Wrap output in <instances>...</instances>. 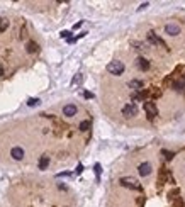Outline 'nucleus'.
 <instances>
[{
	"label": "nucleus",
	"mask_w": 185,
	"mask_h": 207,
	"mask_svg": "<svg viewBox=\"0 0 185 207\" xmlns=\"http://www.w3.org/2000/svg\"><path fill=\"white\" fill-rule=\"evenodd\" d=\"M70 34H71L70 31H61V38H63V39H70V38H71Z\"/></svg>",
	"instance_id": "obj_27"
},
{
	"label": "nucleus",
	"mask_w": 185,
	"mask_h": 207,
	"mask_svg": "<svg viewBox=\"0 0 185 207\" xmlns=\"http://www.w3.org/2000/svg\"><path fill=\"white\" fill-rule=\"evenodd\" d=\"M56 177H58V178H61V177H71V173H70V171H63V173H58Z\"/></svg>",
	"instance_id": "obj_29"
},
{
	"label": "nucleus",
	"mask_w": 185,
	"mask_h": 207,
	"mask_svg": "<svg viewBox=\"0 0 185 207\" xmlns=\"http://www.w3.org/2000/svg\"><path fill=\"white\" fill-rule=\"evenodd\" d=\"M38 167H39V170H46V168L49 167V158L44 155V156H41L39 158V163H38Z\"/></svg>",
	"instance_id": "obj_13"
},
{
	"label": "nucleus",
	"mask_w": 185,
	"mask_h": 207,
	"mask_svg": "<svg viewBox=\"0 0 185 207\" xmlns=\"http://www.w3.org/2000/svg\"><path fill=\"white\" fill-rule=\"evenodd\" d=\"M138 114V107H136V104H126L124 107H122V116H126V117H134Z\"/></svg>",
	"instance_id": "obj_5"
},
{
	"label": "nucleus",
	"mask_w": 185,
	"mask_h": 207,
	"mask_svg": "<svg viewBox=\"0 0 185 207\" xmlns=\"http://www.w3.org/2000/svg\"><path fill=\"white\" fill-rule=\"evenodd\" d=\"M94 171H95V177H97V180H98V178H100V173H102L100 163H95V165H94Z\"/></svg>",
	"instance_id": "obj_20"
},
{
	"label": "nucleus",
	"mask_w": 185,
	"mask_h": 207,
	"mask_svg": "<svg viewBox=\"0 0 185 207\" xmlns=\"http://www.w3.org/2000/svg\"><path fill=\"white\" fill-rule=\"evenodd\" d=\"M10 156L14 158V160H22L24 158V149L20 148V146H15V148H12V151H10Z\"/></svg>",
	"instance_id": "obj_10"
},
{
	"label": "nucleus",
	"mask_w": 185,
	"mask_h": 207,
	"mask_svg": "<svg viewBox=\"0 0 185 207\" xmlns=\"http://www.w3.org/2000/svg\"><path fill=\"white\" fill-rule=\"evenodd\" d=\"M161 155H163L166 160H172V158L175 156V153H173V151H168V149H161Z\"/></svg>",
	"instance_id": "obj_19"
},
{
	"label": "nucleus",
	"mask_w": 185,
	"mask_h": 207,
	"mask_svg": "<svg viewBox=\"0 0 185 207\" xmlns=\"http://www.w3.org/2000/svg\"><path fill=\"white\" fill-rule=\"evenodd\" d=\"M172 207H185V204H184V199H182V197H177V199H173V202H172Z\"/></svg>",
	"instance_id": "obj_17"
},
{
	"label": "nucleus",
	"mask_w": 185,
	"mask_h": 207,
	"mask_svg": "<svg viewBox=\"0 0 185 207\" xmlns=\"http://www.w3.org/2000/svg\"><path fill=\"white\" fill-rule=\"evenodd\" d=\"M149 95H151L153 99H158V97L161 95V90H149Z\"/></svg>",
	"instance_id": "obj_25"
},
{
	"label": "nucleus",
	"mask_w": 185,
	"mask_h": 207,
	"mask_svg": "<svg viewBox=\"0 0 185 207\" xmlns=\"http://www.w3.org/2000/svg\"><path fill=\"white\" fill-rule=\"evenodd\" d=\"M165 32L170 34V36H178V34H180V26H177V24H168V26H165Z\"/></svg>",
	"instance_id": "obj_8"
},
{
	"label": "nucleus",
	"mask_w": 185,
	"mask_h": 207,
	"mask_svg": "<svg viewBox=\"0 0 185 207\" xmlns=\"http://www.w3.org/2000/svg\"><path fill=\"white\" fill-rule=\"evenodd\" d=\"M133 46H136V49H148L145 43H138V41H133Z\"/></svg>",
	"instance_id": "obj_22"
},
{
	"label": "nucleus",
	"mask_w": 185,
	"mask_h": 207,
	"mask_svg": "<svg viewBox=\"0 0 185 207\" xmlns=\"http://www.w3.org/2000/svg\"><path fill=\"white\" fill-rule=\"evenodd\" d=\"M131 99L134 100V102H143V100H141V97H139V92H133Z\"/></svg>",
	"instance_id": "obj_26"
},
{
	"label": "nucleus",
	"mask_w": 185,
	"mask_h": 207,
	"mask_svg": "<svg viewBox=\"0 0 185 207\" xmlns=\"http://www.w3.org/2000/svg\"><path fill=\"white\" fill-rule=\"evenodd\" d=\"M107 71L110 73V75H116V77H119V75H122L124 73V63L122 61H110L107 65Z\"/></svg>",
	"instance_id": "obj_2"
},
{
	"label": "nucleus",
	"mask_w": 185,
	"mask_h": 207,
	"mask_svg": "<svg viewBox=\"0 0 185 207\" xmlns=\"http://www.w3.org/2000/svg\"><path fill=\"white\" fill-rule=\"evenodd\" d=\"M127 87L133 89L134 92H139V90H143V82H141V80H131V82L127 83Z\"/></svg>",
	"instance_id": "obj_11"
},
{
	"label": "nucleus",
	"mask_w": 185,
	"mask_h": 207,
	"mask_svg": "<svg viewBox=\"0 0 185 207\" xmlns=\"http://www.w3.org/2000/svg\"><path fill=\"white\" fill-rule=\"evenodd\" d=\"M82 82H83V75H82V73H77V75L73 77V80H71V85L75 87V85H80Z\"/></svg>",
	"instance_id": "obj_16"
},
{
	"label": "nucleus",
	"mask_w": 185,
	"mask_h": 207,
	"mask_svg": "<svg viewBox=\"0 0 185 207\" xmlns=\"http://www.w3.org/2000/svg\"><path fill=\"white\" fill-rule=\"evenodd\" d=\"M7 27H9V20H7V19H0V32H3Z\"/></svg>",
	"instance_id": "obj_21"
},
{
	"label": "nucleus",
	"mask_w": 185,
	"mask_h": 207,
	"mask_svg": "<svg viewBox=\"0 0 185 207\" xmlns=\"http://www.w3.org/2000/svg\"><path fill=\"white\" fill-rule=\"evenodd\" d=\"M168 175H170V171H168L166 167L163 165V167L160 168V175H158V185H160V187H161L166 180H168Z\"/></svg>",
	"instance_id": "obj_6"
},
{
	"label": "nucleus",
	"mask_w": 185,
	"mask_h": 207,
	"mask_svg": "<svg viewBox=\"0 0 185 207\" xmlns=\"http://www.w3.org/2000/svg\"><path fill=\"white\" fill-rule=\"evenodd\" d=\"M26 49H27V53H38V51H39V46H38V43L29 41V43L26 44Z\"/></svg>",
	"instance_id": "obj_15"
},
{
	"label": "nucleus",
	"mask_w": 185,
	"mask_h": 207,
	"mask_svg": "<svg viewBox=\"0 0 185 207\" xmlns=\"http://www.w3.org/2000/svg\"><path fill=\"white\" fill-rule=\"evenodd\" d=\"M39 102H41L39 99H29L27 100V105L29 107H36V105H39Z\"/></svg>",
	"instance_id": "obj_23"
},
{
	"label": "nucleus",
	"mask_w": 185,
	"mask_h": 207,
	"mask_svg": "<svg viewBox=\"0 0 185 207\" xmlns=\"http://www.w3.org/2000/svg\"><path fill=\"white\" fill-rule=\"evenodd\" d=\"M3 75V68H2V65H0V77Z\"/></svg>",
	"instance_id": "obj_32"
},
{
	"label": "nucleus",
	"mask_w": 185,
	"mask_h": 207,
	"mask_svg": "<svg viewBox=\"0 0 185 207\" xmlns=\"http://www.w3.org/2000/svg\"><path fill=\"white\" fill-rule=\"evenodd\" d=\"M184 95H185V90H184Z\"/></svg>",
	"instance_id": "obj_33"
},
{
	"label": "nucleus",
	"mask_w": 185,
	"mask_h": 207,
	"mask_svg": "<svg viewBox=\"0 0 185 207\" xmlns=\"http://www.w3.org/2000/svg\"><path fill=\"white\" fill-rule=\"evenodd\" d=\"M148 41L151 43V44H155V46H160V48H165V49H168V46H166V43L160 36H156L153 31H149L148 32Z\"/></svg>",
	"instance_id": "obj_4"
},
{
	"label": "nucleus",
	"mask_w": 185,
	"mask_h": 207,
	"mask_svg": "<svg viewBox=\"0 0 185 207\" xmlns=\"http://www.w3.org/2000/svg\"><path fill=\"white\" fill-rule=\"evenodd\" d=\"M145 112H146V116L149 121H153L155 116H158V109H156V104L155 102H145Z\"/></svg>",
	"instance_id": "obj_3"
},
{
	"label": "nucleus",
	"mask_w": 185,
	"mask_h": 207,
	"mask_svg": "<svg viewBox=\"0 0 185 207\" xmlns=\"http://www.w3.org/2000/svg\"><path fill=\"white\" fill-rule=\"evenodd\" d=\"M77 105H73V104H68V105H65L63 107V116H66V117H73L75 114H77Z\"/></svg>",
	"instance_id": "obj_7"
},
{
	"label": "nucleus",
	"mask_w": 185,
	"mask_h": 207,
	"mask_svg": "<svg viewBox=\"0 0 185 207\" xmlns=\"http://www.w3.org/2000/svg\"><path fill=\"white\" fill-rule=\"evenodd\" d=\"M138 171H139L141 177H148V175L151 173V165H149V163H141V165L138 167Z\"/></svg>",
	"instance_id": "obj_9"
},
{
	"label": "nucleus",
	"mask_w": 185,
	"mask_h": 207,
	"mask_svg": "<svg viewBox=\"0 0 185 207\" xmlns=\"http://www.w3.org/2000/svg\"><path fill=\"white\" fill-rule=\"evenodd\" d=\"M119 182H121L122 187H127V188H131V190H143L141 183L138 182L136 178H133V177H122Z\"/></svg>",
	"instance_id": "obj_1"
},
{
	"label": "nucleus",
	"mask_w": 185,
	"mask_h": 207,
	"mask_svg": "<svg viewBox=\"0 0 185 207\" xmlns=\"http://www.w3.org/2000/svg\"><path fill=\"white\" fill-rule=\"evenodd\" d=\"M83 97L85 99H94V93L92 92H83Z\"/></svg>",
	"instance_id": "obj_30"
},
{
	"label": "nucleus",
	"mask_w": 185,
	"mask_h": 207,
	"mask_svg": "<svg viewBox=\"0 0 185 207\" xmlns=\"http://www.w3.org/2000/svg\"><path fill=\"white\" fill-rule=\"evenodd\" d=\"M88 128H90V122H88V121L80 122V131H88Z\"/></svg>",
	"instance_id": "obj_24"
},
{
	"label": "nucleus",
	"mask_w": 185,
	"mask_h": 207,
	"mask_svg": "<svg viewBox=\"0 0 185 207\" xmlns=\"http://www.w3.org/2000/svg\"><path fill=\"white\" fill-rule=\"evenodd\" d=\"M178 195H180V188H172V190L168 192V197L172 199V200H173V199H177Z\"/></svg>",
	"instance_id": "obj_18"
},
{
	"label": "nucleus",
	"mask_w": 185,
	"mask_h": 207,
	"mask_svg": "<svg viewBox=\"0 0 185 207\" xmlns=\"http://www.w3.org/2000/svg\"><path fill=\"white\" fill-rule=\"evenodd\" d=\"M138 68L143 70V71L149 70V61H148L146 58H138Z\"/></svg>",
	"instance_id": "obj_12"
},
{
	"label": "nucleus",
	"mask_w": 185,
	"mask_h": 207,
	"mask_svg": "<svg viewBox=\"0 0 185 207\" xmlns=\"http://www.w3.org/2000/svg\"><path fill=\"white\" fill-rule=\"evenodd\" d=\"M172 89L175 90V92H184L185 90V85L182 80H175V82H172Z\"/></svg>",
	"instance_id": "obj_14"
},
{
	"label": "nucleus",
	"mask_w": 185,
	"mask_h": 207,
	"mask_svg": "<svg viewBox=\"0 0 185 207\" xmlns=\"http://www.w3.org/2000/svg\"><path fill=\"white\" fill-rule=\"evenodd\" d=\"M145 7H148V2H145V3H141L139 7H138V10H141V9H145Z\"/></svg>",
	"instance_id": "obj_31"
},
{
	"label": "nucleus",
	"mask_w": 185,
	"mask_h": 207,
	"mask_svg": "<svg viewBox=\"0 0 185 207\" xmlns=\"http://www.w3.org/2000/svg\"><path fill=\"white\" fill-rule=\"evenodd\" d=\"M82 171H83V165H82V163H78V167H77V170H75V173H77V175H80Z\"/></svg>",
	"instance_id": "obj_28"
}]
</instances>
